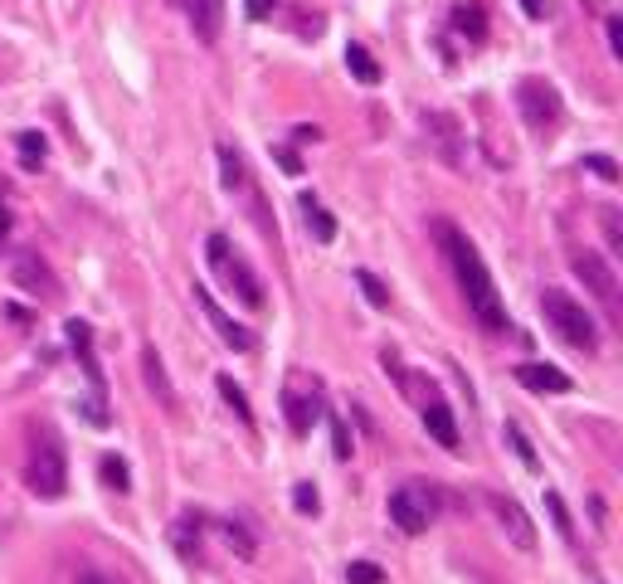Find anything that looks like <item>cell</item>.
Masks as SVG:
<instances>
[{
  "mask_svg": "<svg viewBox=\"0 0 623 584\" xmlns=\"http://www.w3.org/2000/svg\"><path fill=\"white\" fill-rule=\"evenodd\" d=\"M225 536H229V541H234V551H239L244 560H254V536L244 531L239 521H225Z\"/></svg>",
  "mask_w": 623,
  "mask_h": 584,
  "instance_id": "26",
  "label": "cell"
},
{
  "mask_svg": "<svg viewBox=\"0 0 623 584\" xmlns=\"http://www.w3.org/2000/svg\"><path fill=\"white\" fill-rule=\"evenodd\" d=\"M142 370H147V385H151V394H157L161 404H175V394H171V380H167V366H161V356H157V346H147L142 350Z\"/></svg>",
  "mask_w": 623,
  "mask_h": 584,
  "instance_id": "16",
  "label": "cell"
},
{
  "mask_svg": "<svg viewBox=\"0 0 623 584\" xmlns=\"http://www.w3.org/2000/svg\"><path fill=\"white\" fill-rule=\"evenodd\" d=\"M507 443H512V448H516V458H522L526 467H536V453H531V443L522 439V429H516V424H507Z\"/></svg>",
  "mask_w": 623,
  "mask_h": 584,
  "instance_id": "29",
  "label": "cell"
},
{
  "mask_svg": "<svg viewBox=\"0 0 623 584\" xmlns=\"http://www.w3.org/2000/svg\"><path fill=\"white\" fill-rule=\"evenodd\" d=\"M10 234V209H6V181H0V244H6Z\"/></svg>",
  "mask_w": 623,
  "mask_h": 584,
  "instance_id": "35",
  "label": "cell"
},
{
  "mask_svg": "<svg viewBox=\"0 0 623 584\" xmlns=\"http://www.w3.org/2000/svg\"><path fill=\"white\" fill-rule=\"evenodd\" d=\"M15 147H20V166H25V171H40L44 166V137L40 132H20Z\"/></svg>",
  "mask_w": 623,
  "mask_h": 584,
  "instance_id": "20",
  "label": "cell"
},
{
  "mask_svg": "<svg viewBox=\"0 0 623 584\" xmlns=\"http://www.w3.org/2000/svg\"><path fill=\"white\" fill-rule=\"evenodd\" d=\"M574 273L584 278V288H590L609 312H619V273H614V263L599 259L594 249H580V253H574Z\"/></svg>",
  "mask_w": 623,
  "mask_h": 584,
  "instance_id": "9",
  "label": "cell"
},
{
  "mask_svg": "<svg viewBox=\"0 0 623 584\" xmlns=\"http://www.w3.org/2000/svg\"><path fill=\"white\" fill-rule=\"evenodd\" d=\"M64 332H68V346H74L78 366H84V376H88V400L78 404V414H84L93 429H108V380H103L98 356H93V326L88 322H68Z\"/></svg>",
  "mask_w": 623,
  "mask_h": 584,
  "instance_id": "5",
  "label": "cell"
},
{
  "mask_svg": "<svg viewBox=\"0 0 623 584\" xmlns=\"http://www.w3.org/2000/svg\"><path fill=\"white\" fill-rule=\"evenodd\" d=\"M390 521L399 526L405 536H419V531H429L433 517H439V493L425 483H405V487H395L390 493Z\"/></svg>",
  "mask_w": 623,
  "mask_h": 584,
  "instance_id": "7",
  "label": "cell"
},
{
  "mask_svg": "<svg viewBox=\"0 0 623 584\" xmlns=\"http://www.w3.org/2000/svg\"><path fill=\"white\" fill-rule=\"evenodd\" d=\"M205 259L210 268L219 273V283H225L234 298L244 302V307H264V283H258V273L249 263H244V253L229 244V234H210V244H205Z\"/></svg>",
  "mask_w": 623,
  "mask_h": 584,
  "instance_id": "4",
  "label": "cell"
},
{
  "mask_svg": "<svg viewBox=\"0 0 623 584\" xmlns=\"http://www.w3.org/2000/svg\"><path fill=\"white\" fill-rule=\"evenodd\" d=\"M492 517H497V526L512 536L516 551H536V526H531V517H526L512 497H492Z\"/></svg>",
  "mask_w": 623,
  "mask_h": 584,
  "instance_id": "12",
  "label": "cell"
},
{
  "mask_svg": "<svg viewBox=\"0 0 623 584\" xmlns=\"http://www.w3.org/2000/svg\"><path fill=\"white\" fill-rule=\"evenodd\" d=\"M516 112H522V122L536 137H556L560 117H566V102H560L556 84H546V78H522L516 84Z\"/></svg>",
  "mask_w": 623,
  "mask_h": 584,
  "instance_id": "6",
  "label": "cell"
},
{
  "mask_svg": "<svg viewBox=\"0 0 623 584\" xmlns=\"http://www.w3.org/2000/svg\"><path fill=\"white\" fill-rule=\"evenodd\" d=\"M103 483L117 487V493H127V487H132V477H127V463H122V458H103Z\"/></svg>",
  "mask_w": 623,
  "mask_h": 584,
  "instance_id": "25",
  "label": "cell"
},
{
  "mask_svg": "<svg viewBox=\"0 0 623 584\" xmlns=\"http://www.w3.org/2000/svg\"><path fill=\"white\" fill-rule=\"evenodd\" d=\"M522 10H526L531 20H546V0H522Z\"/></svg>",
  "mask_w": 623,
  "mask_h": 584,
  "instance_id": "37",
  "label": "cell"
},
{
  "mask_svg": "<svg viewBox=\"0 0 623 584\" xmlns=\"http://www.w3.org/2000/svg\"><path fill=\"white\" fill-rule=\"evenodd\" d=\"M195 302H200V312L210 317V326H215V332L225 336V346H229V350H254V346H258V336H254L244 322H234L229 312L219 307L215 298H210V288H205V283H195Z\"/></svg>",
  "mask_w": 623,
  "mask_h": 584,
  "instance_id": "11",
  "label": "cell"
},
{
  "mask_svg": "<svg viewBox=\"0 0 623 584\" xmlns=\"http://www.w3.org/2000/svg\"><path fill=\"white\" fill-rule=\"evenodd\" d=\"M278 166H283L288 175H298V171H302V161H298V151H278Z\"/></svg>",
  "mask_w": 623,
  "mask_h": 584,
  "instance_id": "34",
  "label": "cell"
},
{
  "mask_svg": "<svg viewBox=\"0 0 623 584\" xmlns=\"http://www.w3.org/2000/svg\"><path fill=\"white\" fill-rule=\"evenodd\" d=\"M584 161H590V171H599V175H604V181H614V175H619V166H614V161H609V156H584Z\"/></svg>",
  "mask_w": 623,
  "mask_h": 584,
  "instance_id": "32",
  "label": "cell"
},
{
  "mask_svg": "<svg viewBox=\"0 0 623 584\" xmlns=\"http://www.w3.org/2000/svg\"><path fill=\"white\" fill-rule=\"evenodd\" d=\"M425 429H429L433 443H443V448H458V419H453V409L443 404L439 394H429V400H425Z\"/></svg>",
  "mask_w": 623,
  "mask_h": 584,
  "instance_id": "15",
  "label": "cell"
},
{
  "mask_svg": "<svg viewBox=\"0 0 623 584\" xmlns=\"http://www.w3.org/2000/svg\"><path fill=\"white\" fill-rule=\"evenodd\" d=\"M609 44H614V54H623V20H609Z\"/></svg>",
  "mask_w": 623,
  "mask_h": 584,
  "instance_id": "36",
  "label": "cell"
},
{
  "mask_svg": "<svg viewBox=\"0 0 623 584\" xmlns=\"http://www.w3.org/2000/svg\"><path fill=\"white\" fill-rule=\"evenodd\" d=\"M439 244H443V253H449L458 292H463L468 312L482 322V332H507V326H512L507 322V307H502L497 283H492V273H487V263H482L477 244L468 239L463 229H453V225H439Z\"/></svg>",
  "mask_w": 623,
  "mask_h": 584,
  "instance_id": "1",
  "label": "cell"
},
{
  "mask_svg": "<svg viewBox=\"0 0 623 584\" xmlns=\"http://www.w3.org/2000/svg\"><path fill=\"white\" fill-rule=\"evenodd\" d=\"M298 205H302V219H308V225L316 229V239L332 244V239H336V219L322 209V201H316V195L308 191V195H298Z\"/></svg>",
  "mask_w": 623,
  "mask_h": 584,
  "instance_id": "17",
  "label": "cell"
},
{
  "mask_svg": "<svg viewBox=\"0 0 623 584\" xmlns=\"http://www.w3.org/2000/svg\"><path fill=\"white\" fill-rule=\"evenodd\" d=\"M546 507H550V517H556L560 536H566V541H570V536H574V526H570V517H566V501H560L556 493H546Z\"/></svg>",
  "mask_w": 623,
  "mask_h": 584,
  "instance_id": "28",
  "label": "cell"
},
{
  "mask_svg": "<svg viewBox=\"0 0 623 584\" xmlns=\"http://www.w3.org/2000/svg\"><path fill=\"white\" fill-rule=\"evenodd\" d=\"M273 10H278V0H249V15H254V20H268Z\"/></svg>",
  "mask_w": 623,
  "mask_h": 584,
  "instance_id": "33",
  "label": "cell"
},
{
  "mask_svg": "<svg viewBox=\"0 0 623 584\" xmlns=\"http://www.w3.org/2000/svg\"><path fill=\"white\" fill-rule=\"evenodd\" d=\"M346 580H351V584H385V570L370 565V560H351V565H346Z\"/></svg>",
  "mask_w": 623,
  "mask_h": 584,
  "instance_id": "23",
  "label": "cell"
},
{
  "mask_svg": "<svg viewBox=\"0 0 623 584\" xmlns=\"http://www.w3.org/2000/svg\"><path fill=\"white\" fill-rule=\"evenodd\" d=\"M74 584H122L117 575H103V570H78Z\"/></svg>",
  "mask_w": 623,
  "mask_h": 584,
  "instance_id": "31",
  "label": "cell"
},
{
  "mask_svg": "<svg viewBox=\"0 0 623 584\" xmlns=\"http://www.w3.org/2000/svg\"><path fill=\"white\" fill-rule=\"evenodd\" d=\"M15 278H20V283H25V288H50V278H44V263H34L30 253L15 263Z\"/></svg>",
  "mask_w": 623,
  "mask_h": 584,
  "instance_id": "24",
  "label": "cell"
},
{
  "mask_svg": "<svg viewBox=\"0 0 623 584\" xmlns=\"http://www.w3.org/2000/svg\"><path fill=\"white\" fill-rule=\"evenodd\" d=\"M453 30L463 34L468 44H482L487 40V15L477 6H453Z\"/></svg>",
  "mask_w": 623,
  "mask_h": 584,
  "instance_id": "18",
  "label": "cell"
},
{
  "mask_svg": "<svg viewBox=\"0 0 623 584\" xmlns=\"http://www.w3.org/2000/svg\"><path fill=\"white\" fill-rule=\"evenodd\" d=\"M25 483L34 497H64L68 487V453L54 424H34L30 434V458H25Z\"/></svg>",
  "mask_w": 623,
  "mask_h": 584,
  "instance_id": "2",
  "label": "cell"
},
{
  "mask_svg": "<svg viewBox=\"0 0 623 584\" xmlns=\"http://www.w3.org/2000/svg\"><path fill=\"white\" fill-rule=\"evenodd\" d=\"M283 414L292 424V434H312V424L322 419V390L316 385H308L302 376H292L283 385Z\"/></svg>",
  "mask_w": 623,
  "mask_h": 584,
  "instance_id": "8",
  "label": "cell"
},
{
  "mask_svg": "<svg viewBox=\"0 0 623 584\" xmlns=\"http://www.w3.org/2000/svg\"><path fill=\"white\" fill-rule=\"evenodd\" d=\"M292 501H298L302 517H316V511H322V507H316V487H312V483H298V493H292Z\"/></svg>",
  "mask_w": 623,
  "mask_h": 584,
  "instance_id": "27",
  "label": "cell"
},
{
  "mask_svg": "<svg viewBox=\"0 0 623 584\" xmlns=\"http://www.w3.org/2000/svg\"><path fill=\"white\" fill-rule=\"evenodd\" d=\"M356 283H361V292H366L375 307H390V292H385V283L370 273V268H356Z\"/></svg>",
  "mask_w": 623,
  "mask_h": 584,
  "instance_id": "22",
  "label": "cell"
},
{
  "mask_svg": "<svg viewBox=\"0 0 623 584\" xmlns=\"http://www.w3.org/2000/svg\"><path fill=\"white\" fill-rule=\"evenodd\" d=\"M346 68L361 78V84H380V64H375V54L366 44H346Z\"/></svg>",
  "mask_w": 623,
  "mask_h": 584,
  "instance_id": "19",
  "label": "cell"
},
{
  "mask_svg": "<svg viewBox=\"0 0 623 584\" xmlns=\"http://www.w3.org/2000/svg\"><path fill=\"white\" fill-rule=\"evenodd\" d=\"M185 20L195 25V40L215 44L219 40V25H225V0H181Z\"/></svg>",
  "mask_w": 623,
  "mask_h": 584,
  "instance_id": "13",
  "label": "cell"
},
{
  "mask_svg": "<svg viewBox=\"0 0 623 584\" xmlns=\"http://www.w3.org/2000/svg\"><path fill=\"white\" fill-rule=\"evenodd\" d=\"M332 453L336 458H351V429L341 419H332Z\"/></svg>",
  "mask_w": 623,
  "mask_h": 584,
  "instance_id": "30",
  "label": "cell"
},
{
  "mask_svg": "<svg viewBox=\"0 0 623 584\" xmlns=\"http://www.w3.org/2000/svg\"><path fill=\"white\" fill-rule=\"evenodd\" d=\"M540 312H546V322L556 326L560 342L574 346L580 356H594V350H599V326H594L590 312H584V302H574L570 292L546 288V292H540Z\"/></svg>",
  "mask_w": 623,
  "mask_h": 584,
  "instance_id": "3",
  "label": "cell"
},
{
  "mask_svg": "<svg viewBox=\"0 0 623 584\" xmlns=\"http://www.w3.org/2000/svg\"><path fill=\"white\" fill-rule=\"evenodd\" d=\"M516 380H522L526 390H536V394H566L570 390L566 370L546 366V360H526V366H516Z\"/></svg>",
  "mask_w": 623,
  "mask_h": 584,
  "instance_id": "14",
  "label": "cell"
},
{
  "mask_svg": "<svg viewBox=\"0 0 623 584\" xmlns=\"http://www.w3.org/2000/svg\"><path fill=\"white\" fill-rule=\"evenodd\" d=\"M425 137H429V147L439 151V161L449 171H463V156H468V142H463V132H458V122L449 112H425Z\"/></svg>",
  "mask_w": 623,
  "mask_h": 584,
  "instance_id": "10",
  "label": "cell"
},
{
  "mask_svg": "<svg viewBox=\"0 0 623 584\" xmlns=\"http://www.w3.org/2000/svg\"><path fill=\"white\" fill-rule=\"evenodd\" d=\"M219 394H225V404L244 419V424H254V409H249V400H244L239 385H234V376H219Z\"/></svg>",
  "mask_w": 623,
  "mask_h": 584,
  "instance_id": "21",
  "label": "cell"
}]
</instances>
